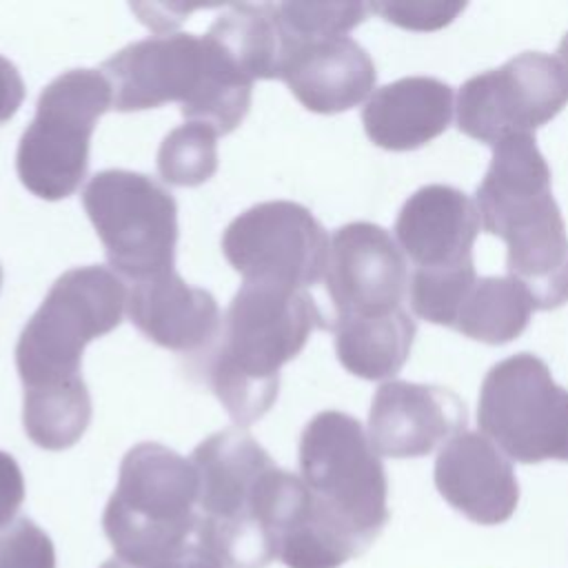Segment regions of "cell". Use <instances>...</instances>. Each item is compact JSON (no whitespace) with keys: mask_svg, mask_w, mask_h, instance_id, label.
<instances>
[{"mask_svg":"<svg viewBox=\"0 0 568 568\" xmlns=\"http://www.w3.org/2000/svg\"><path fill=\"white\" fill-rule=\"evenodd\" d=\"M475 200L481 226L506 242L508 275L526 288L535 308L564 306L568 233L535 135H510L493 146Z\"/></svg>","mask_w":568,"mask_h":568,"instance_id":"1","label":"cell"},{"mask_svg":"<svg viewBox=\"0 0 568 568\" xmlns=\"http://www.w3.org/2000/svg\"><path fill=\"white\" fill-rule=\"evenodd\" d=\"M315 328L328 324L308 291L242 282L209 362V384L237 426L253 424L273 406L280 368L306 346Z\"/></svg>","mask_w":568,"mask_h":568,"instance_id":"2","label":"cell"},{"mask_svg":"<svg viewBox=\"0 0 568 568\" xmlns=\"http://www.w3.org/2000/svg\"><path fill=\"white\" fill-rule=\"evenodd\" d=\"M100 71L111 84L115 111L180 102L189 122L226 135L251 106L253 80L206 33H162L126 44Z\"/></svg>","mask_w":568,"mask_h":568,"instance_id":"3","label":"cell"},{"mask_svg":"<svg viewBox=\"0 0 568 568\" xmlns=\"http://www.w3.org/2000/svg\"><path fill=\"white\" fill-rule=\"evenodd\" d=\"M197 521L191 459L155 442L133 446L102 517L115 557L135 568L166 559L195 541Z\"/></svg>","mask_w":568,"mask_h":568,"instance_id":"4","label":"cell"},{"mask_svg":"<svg viewBox=\"0 0 568 568\" xmlns=\"http://www.w3.org/2000/svg\"><path fill=\"white\" fill-rule=\"evenodd\" d=\"M126 286L111 268L91 264L62 273L16 344V366L24 390H55L84 384V346L120 326Z\"/></svg>","mask_w":568,"mask_h":568,"instance_id":"5","label":"cell"},{"mask_svg":"<svg viewBox=\"0 0 568 568\" xmlns=\"http://www.w3.org/2000/svg\"><path fill=\"white\" fill-rule=\"evenodd\" d=\"M197 473L195 544L220 568H264L277 550L257 521L271 455L242 428L213 433L191 455Z\"/></svg>","mask_w":568,"mask_h":568,"instance_id":"6","label":"cell"},{"mask_svg":"<svg viewBox=\"0 0 568 568\" xmlns=\"http://www.w3.org/2000/svg\"><path fill=\"white\" fill-rule=\"evenodd\" d=\"M109 109L113 93L102 71L71 69L53 78L18 142L16 171L22 186L49 202L73 195L89 169L95 122Z\"/></svg>","mask_w":568,"mask_h":568,"instance_id":"7","label":"cell"},{"mask_svg":"<svg viewBox=\"0 0 568 568\" xmlns=\"http://www.w3.org/2000/svg\"><path fill=\"white\" fill-rule=\"evenodd\" d=\"M300 473L315 504L359 546L384 526V466L355 417L342 410L317 413L302 430Z\"/></svg>","mask_w":568,"mask_h":568,"instance_id":"8","label":"cell"},{"mask_svg":"<svg viewBox=\"0 0 568 568\" xmlns=\"http://www.w3.org/2000/svg\"><path fill=\"white\" fill-rule=\"evenodd\" d=\"M82 206L113 273L135 284L173 273L178 204L162 184L144 173L106 169L84 186Z\"/></svg>","mask_w":568,"mask_h":568,"instance_id":"9","label":"cell"},{"mask_svg":"<svg viewBox=\"0 0 568 568\" xmlns=\"http://www.w3.org/2000/svg\"><path fill=\"white\" fill-rule=\"evenodd\" d=\"M477 422L517 462L568 459V390L532 353L506 357L486 373Z\"/></svg>","mask_w":568,"mask_h":568,"instance_id":"10","label":"cell"},{"mask_svg":"<svg viewBox=\"0 0 568 568\" xmlns=\"http://www.w3.org/2000/svg\"><path fill=\"white\" fill-rule=\"evenodd\" d=\"M566 102L568 87L557 58L541 51H524L462 84L457 129L495 146L510 135H532Z\"/></svg>","mask_w":568,"mask_h":568,"instance_id":"11","label":"cell"},{"mask_svg":"<svg viewBox=\"0 0 568 568\" xmlns=\"http://www.w3.org/2000/svg\"><path fill=\"white\" fill-rule=\"evenodd\" d=\"M222 253L244 282L306 291L324 277L328 237L306 206L273 200L246 209L226 226Z\"/></svg>","mask_w":568,"mask_h":568,"instance_id":"12","label":"cell"},{"mask_svg":"<svg viewBox=\"0 0 568 568\" xmlns=\"http://www.w3.org/2000/svg\"><path fill=\"white\" fill-rule=\"evenodd\" d=\"M324 282L335 320L382 315L402 308L408 268L402 248L373 222L339 226L328 242Z\"/></svg>","mask_w":568,"mask_h":568,"instance_id":"13","label":"cell"},{"mask_svg":"<svg viewBox=\"0 0 568 568\" xmlns=\"http://www.w3.org/2000/svg\"><path fill=\"white\" fill-rule=\"evenodd\" d=\"M277 80H284L308 111L342 113L368 98L377 73L366 49L348 36L293 38L284 33Z\"/></svg>","mask_w":568,"mask_h":568,"instance_id":"14","label":"cell"},{"mask_svg":"<svg viewBox=\"0 0 568 568\" xmlns=\"http://www.w3.org/2000/svg\"><path fill=\"white\" fill-rule=\"evenodd\" d=\"M466 426V406L448 388L413 382H386L368 413V439L386 457L428 455Z\"/></svg>","mask_w":568,"mask_h":568,"instance_id":"15","label":"cell"},{"mask_svg":"<svg viewBox=\"0 0 568 568\" xmlns=\"http://www.w3.org/2000/svg\"><path fill=\"white\" fill-rule=\"evenodd\" d=\"M481 220L475 202L448 184L417 189L399 209L395 235L415 271H453L473 262Z\"/></svg>","mask_w":568,"mask_h":568,"instance_id":"16","label":"cell"},{"mask_svg":"<svg viewBox=\"0 0 568 568\" xmlns=\"http://www.w3.org/2000/svg\"><path fill=\"white\" fill-rule=\"evenodd\" d=\"M126 313L142 335L180 353L206 346L222 328L215 297L186 284L175 271L133 284Z\"/></svg>","mask_w":568,"mask_h":568,"instance_id":"17","label":"cell"},{"mask_svg":"<svg viewBox=\"0 0 568 568\" xmlns=\"http://www.w3.org/2000/svg\"><path fill=\"white\" fill-rule=\"evenodd\" d=\"M435 481L455 508L479 521L504 519L517 504L513 468L481 433H459L442 448Z\"/></svg>","mask_w":568,"mask_h":568,"instance_id":"18","label":"cell"},{"mask_svg":"<svg viewBox=\"0 0 568 568\" xmlns=\"http://www.w3.org/2000/svg\"><path fill=\"white\" fill-rule=\"evenodd\" d=\"M453 120V89L430 75H408L373 91L364 131L386 151H410L442 135Z\"/></svg>","mask_w":568,"mask_h":568,"instance_id":"19","label":"cell"},{"mask_svg":"<svg viewBox=\"0 0 568 568\" xmlns=\"http://www.w3.org/2000/svg\"><path fill=\"white\" fill-rule=\"evenodd\" d=\"M331 328L339 364L364 379H386L399 373L415 337V322L404 308L335 320Z\"/></svg>","mask_w":568,"mask_h":568,"instance_id":"20","label":"cell"},{"mask_svg":"<svg viewBox=\"0 0 568 568\" xmlns=\"http://www.w3.org/2000/svg\"><path fill=\"white\" fill-rule=\"evenodd\" d=\"M206 36L222 47L248 80L280 78L284 33L275 4H229Z\"/></svg>","mask_w":568,"mask_h":568,"instance_id":"21","label":"cell"},{"mask_svg":"<svg viewBox=\"0 0 568 568\" xmlns=\"http://www.w3.org/2000/svg\"><path fill=\"white\" fill-rule=\"evenodd\" d=\"M535 304L510 275L477 277L457 311L453 328L484 344H506L524 333Z\"/></svg>","mask_w":568,"mask_h":568,"instance_id":"22","label":"cell"},{"mask_svg":"<svg viewBox=\"0 0 568 568\" xmlns=\"http://www.w3.org/2000/svg\"><path fill=\"white\" fill-rule=\"evenodd\" d=\"M91 419L87 384L55 390H24L22 424L27 437L47 450L73 446Z\"/></svg>","mask_w":568,"mask_h":568,"instance_id":"23","label":"cell"},{"mask_svg":"<svg viewBox=\"0 0 568 568\" xmlns=\"http://www.w3.org/2000/svg\"><path fill=\"white\" fill-rule=\"evenodd\" d=\"M217 171V131L186 122L164 135L158 149V173L173 186H200Z\"/></svg>","mask_w":568,"mask_h":568,"instance_id":"24","label":"cell"},{"mask_svg":"<svg viewBox=\"0 0 568 568\" xmlns=\"http://www.w3.org/2000/svg\"><path fill=\"white\" fill-rule=\"evenodd\" d=\"M282 31L293 38L346 36L371 11L362 2H282L275 4Z\"/></svg>","mask_w":568,"mask_h":568,"instance_id":"25","label":"cell"},{"mask_svg":"<svg viewBox=\"0 0 568 568\" xmlns=\"http://www.w3.org/2000/svg\"><path fill=\"white\" fill-rule=\"evenodd\" d=\"M0 568H55V550L31 519L16 517L0 528Z\"/></svg>","mask_w":568,"mask_h":568,"instance_id":"26","label":"cell"},{"mask_svg":"<svg viewBox=\"0 0 568 568\" xmlns=\"http://www.w3.org/2000/svg\"><path fill=\"white\" fill-rule=\"evenodd\" d=\"M464 7V2H373L371 11L397 27L428 31L448 24Z\"/></svg>","mask_w":568,"mask_h":568,"instance_id":"27","label":"cell"},{"mask_svg":"<svg viewBox=\"0 0 568 568\" xmlns=\"http://www.w3.org/2000/svg\"><path fill=\"white\" fill-rule=\"evenodd\" d=\"M24 501V477L18 462L0 450V528L11 524Z\"/></svg>","mask_w":568,"mask_h":568,"instance_id":"28","label":"cell"},{"mask_svg":"<svg viewBox=\"0 0 568 568\" xmlns=\"http://www.w3.org/2000/svg\"><path fill=\"white\" fill-rule=\"evenodd\" d=\"M24 100V82L13 62L0 55V124L11 120Z\"/></svg>","mask_w":568,"mask_h":568,"instance_id":"29","label":"cell"},{"mask_svg":"<svg viewBox=\"0 0 568 568\" xmlns=\"http://www.w3.org/2000/svg\"><path fill=\"white\" fill-rule=\"evenodd\" d=\"M102 568H135V566H129L120 559H113V561H106ZM142 568H220V566L193 541L186 548L178 550L175 555H171L166 559H160L151 566H142Z\"/></svg>","mask_w":568,"mask_h":568,"instance_id":"30","label":"cell"},{"mask_svg":"<svg viewBox=\"0 0 568 568\" xmlns=\"http://www.w3.org/2000/svg\"><path fill=\"white\" fill-rule=\"evenodd\" d=\"M557 62H559V67H561V73H564V80H566V87H568V31L564 33V38H561V42H559Z\"/></svg>","mask_w":568,"mask_h":568,"instance_id":"31","label":"cell"},{"mask_svg":"<svg viewBox=\"0 0 568 568\" xmlns=\"http://www.w3.org/2000/svg\"><path fill=\"white\" fill-rule=\"evenodd\" d=\"M0 286H2V266H0Z\"/></svg>","mask_w":568,"mask_h":568,"instance_id":"32","label":"cell"}]
</instances>
